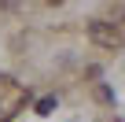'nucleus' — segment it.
I'll use <instances>...</instances> for the list:
<instances>
[{"mask_svg": "<svg viewBox=\"0 0 125 122\" xmlns=\"http://www.w3.org/2000/svg\"><path fill=\"white\" fill-rule=\"evenodd\" d=\"M55 111V96H44V100H37V115H52Z\"/></svg>", "mask_w": 125, "mask_h": 122, "instance_id": "7ed1b4c3", "label": "nucleus"}, {"mask_svg": "<svg viewBox=\"0 0 125 122\" xmlns=\"http://www.w3.org/2000/svg\"><path fill=\"white\" fill-rule=\"evenodd\" d=\"M26 104H30V93L19 81H11V78L0 74V122H11Z\"/></svg>", "mask_w": 125, "mask_h": 122, "instance_id": "f257e3e1", "label": "nucleus"}, {"mask_svg": "<svg viewBox=\"0 0 125 122\" xmlns=\"http://www.w3.org/2000/svg\"><path fill=\"white\" fill-rule=\"evenodd\" d=\"M88 37L96 41V44H103V48H121L125 44V33L118 30V26H110V22H88Z\"/></svg>", "mask_w": 125, "mask_h": 122, "instance_id": "f03ea898", "label": "nucleus"}, {"mask_svg": "<svg viewBox=\"0 0 125 122\" xmlns=\"http://www.w3.org/2000/svg\"><path fill=\"white\" fill-rule=\"evenodd\" d=\"M48 4H62V0H48Z\"/></svg>", "mask_w": 125, "mask_h": 122, "instance_id": "20e7f679", "label": "nucleus"}]
</instances>
